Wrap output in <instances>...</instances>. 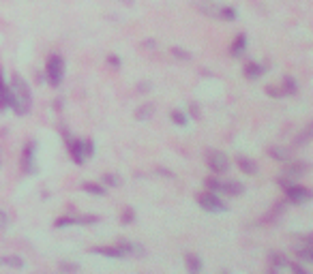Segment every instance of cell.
Masks as SVG:
<instances>
[{"instance_id": "cell-12", "label": "cell", "mask_w": 313, "mask_h": 274, "mask_svg": "<svg viewBox=\"0 0 313 274\" xmlns=\"http://www.w3.org/2000/svg\"><path fill=\"white\" fill-rule=\"evenodd\" d=\"M7 107H11V88L5 84L3 73H0V109H7Z\"/></svg>"}, {"instance_id": "cell-23", "label": "cell", "mask_w": 313, "mask_h": 274, "mask_svg": "<svg viewBox=\"0 0 313 274\" xmlns=\"http://www.w3.org/2000/svg\"><path fill=\"white\" fill-rule=\"evenodd\" d=\"M271 263H273V270H279V268L288 266V259H285L283 255H279V253H271Z\"/></svg>"}, {"instance_id": "cell-24", "label": "cell", "mask_w": 313, "mask_h": 274, "mask_svg": "<svg viewBox=\"0 0 313 274\" xmlns=\"http://www.w3.org/2000/svg\"><path fill=\"white\" fill-rule=\"evenodd\" d=\"M169 116H172L174 124H178V126H187V122H189V120H187V116L181 112V109H172V114H169Z\"/></svg>"}, {"instance_id": "cell-7", "label": "cell", "mask_w": 313, "mask_h": 274, "mask_svg": "<svg viewBox=\"0 0 313 274\" xmlns=\"http://www.w3.org/2000/svg\"><path fill=\"white\" fill-rule=\"evenodd\" d=\"M93 253H99V255H105V257H112V259H124L127 257V253L120 246V242L116 246H93L91 249Z\"/></svg>"}, {"instance_id": "cell-4", "label": "cell", "mask_w": 313, "mask_h": 274, "mask_svg": "<svg viewBox=\"0 0 313 274\" xmlns=\"http://www.w3.org/2000/svg\"><path fill=\"white\" fill-rule=\"evenodd\" d=\"M206 163H208V167H210L214 173H226V171L230 169L228 157H226L223 152H219V150H210V152L206 154Z\"/></svg>"}, {"instance_id": "cell-6", "label": "cell", "mask_w": 313, "mask_h": 274, "mask_svg": "<svg viewBox=\"0 0 313 274\" xmlns=\"http://www.w3.org/2000/svg\"><path fill=\"white\" fill-rule=\"evenodd\" d=\"M294 253H296V257L302 261H313V242L309 236L300 238L298 244H294Z\"/></svg>"}, {"instance_id": "cell-28", "label": "cell", "mask_w": 313, "mask_h": 274, "mask_svg": "<svg viewBox=\"0 0 313 274\" xmlns=\"http://www.w3.org/2000/svg\"><path fill=\"white\" fill-rule=\"evenodd\" d=\"M103 182L107 187H120V178L116 173H103Z\"/></svg>"}, {"instance_id": "cell-8", "label": "cell", "mask_w": 313, "mask_h": 274, "mask_svg": "<svg viewBox=\"0 0 313 274\" xmlns=\"http://www.w3.org/2000/svg\"><path fill=\"white\" fill-rule=\"evenodd\" d=\"M69 152H71V159H73L77 165H82V163L86 161L84 142H79V140H69Z\"/></svg>"}, {"instance_id": "cell-21", "label": "cell", "mask_w": 313, "mask_h": 274, "mask_svg": "<svg viewBox=\"0 0 313 274\" xmlns=\"http://www.w3.org/2000/svg\"><path fill=\"white\" fill-rule=\"evenodd\" d=\"M236 17H238V13H236V9H234V7H221V9H219V20L234 22Z\"/></svg>"}, {"instance_id": "cell-19", "label": "cell", "mask_w": 313, "mask_h": 274, "mask_svg": "<svg viewBox=\"0 0 313 274\" xmlns=\"http://www.w3.org/2000/svg\"><path fill=\"white\" fill-rule=\"evenodd\" d=\"M245 48H247V36H245V34H238V36H236V41L232 43V50H230V52H232V56H236V58H238L240 54L245 52Z\"/></svg>"}, {"instance_id": "cell-17", "label": "cell", "mask_w": 313, "mask_h": 274, "mask_svg": "<svg viewBox=\"0 0 313 274\" xmlns=\"http://www.w3.org/2000/svg\"><path fill=\"white\" fill-rule=\"evenodd\" d=\"M155 114V105H150V103H144L142 107L136 109V120L140 122H144V120H150V116Z\"/></svg>"}, {"instance_id": "cell-29", "label": "cell", "mask_w": 313, "mask_h": 274, "mask_svg": "<svg viewBox=\"0 0 313 274\" xmlns=\"http://www.w3.org/2000/svg\"><path fill=\"white\" fill-rule=\"evenodd\" d=\"M120 218H122V223H124V225H131L133 221H136V212H133V208H124Z\"/></svg>"}, {"instance_id": "cell-33", "label": "cell", "mask_w": 313, "mask_h": 274, "mask_svg": "<svg viewBox=\"0 0 313 274\" xmlns=\"http://www.w3.org/2000/svg\"><path fill=\"white\" fill-rule=\"evenodd\" d=\"M206 187H208V191H212V193H217V191H221V180L208 178V180H206Z\"/></svg>"}, {"instance_id": "cell-32", "label": "cell", "mask_w": 313, "mask_h": 274, "mask_svg": "<svg viewBox=\"0 0 313 274\" xmlns=\"http://www.w3.org/2000/svg\"><path fill=\"white\" fill-rule=\"evenodd\" d=\"M266 93L271 95V97H283V95H285V90H283L281 86H275V84H271V86H266Z\"/></svg>"}, {"instance_id": "cell-38", "label": "cell", "mask_w": 313, "mask_h": 274, "mask_svg": "<svg viewBox=\"0 0 313 274\" xmlns=\"http://www.w3.org/2000/svg\"><path fill=\"white\" fill-rule=\"evenodd\" d=\"M189 112L193 114V118H200V107L195 105V103H191V107H189Z\"/></svg>"}, {"instance_id": "cell-20", "label": "cell", "mask_w": 313, "mask_h": 274, "mask_svg": "<svg viewBox=\"0 0 313 274\" xmlns=\"http://www.w3.org/2000/svg\"><path fill=\"white\" fill-rule=\"evenodd\" d=\"M264 71H266L264 67L255 65V62H249V65L245 67V77H249V79H257V77H260Z\"/></svg>"}, {"instance_id": "cell-22", "label": "cell", "mask_w": 313, "mask_h": 274, "mask_svg": "<svg viewBox=\"0 0 313 274\" xmlns=\"http://www.w3.org/2000/svg\"><path fill=\"white\" fill-rule=\"evenodd\" d=\"M283 90H285V95H296L298 93V81L294 77H285L283 79Z\"/></svg>"}, {"instance_id": "cell-15", "label": "cell", "mask_w": 313, "mask_h": 274, "mask_svg": "<svg viewBox=\"0 0 313 274\" xmlns=\"http://www.w3.org/2000/svg\"><path fill=\"white\" fill-rule=\"evenodd\" d=\"M0 266L7 268H24V259L17 255H0Z\"/></svg>"}, {"instance_id": "cell-9", "label": "cell", "mask_w": 313, "mask_h": 274, "mask_svg": "<svg viewBox=\"0 0 313 274\" xmlns=\"http://www.w3.org/2000/svg\"><path fill=\"white\" fill-rule=\"evenodd\" d=\"M22 165L26 173H34V142H28V146H26V150L22 154Z\"/></svg>"}, {"instance_id": "cell-11", "label": "cell", "mask_w": 313, "mask_h": 274, "mask_svg": "<svg viewBox=\"0 0 313 274\" xmlns=\"http://www.w3.org/2000/svg\"><path fill=\"white\" fill-rule=\"evenodd\" d=\"M195 7H198L204 15H208V17H214V20H219V9H221L219 5L210 3V0H195Z\"/></svg>"}, {"instance_id": "cell-16", "label": "cell", "mask_w": 313, "mask_h": 274, "mask_svg": "<svg viewBox=\"0 0 313 274\" xmlns=\"http://www.w3.org/2000/svg\"><path fill=\"white\" fill-rule=\"evenodd\" d=\"M268 154H271V159H275V161H288L290 159V150L283 148V146H271V148H268Z\"/></svg>"}, {"instance_id": "cell-1", "label": "cell", "mask_w": 313, "mask_h": 274, "mask_svg": "<svg viewBox=\"0 0 313 274\" xmlns=\"http://www.w3.org/2000/svg\"><path fill=\"white\" fill-rule=\"evenodd\" d=\"M30 105H32V95H30V88L28 84L17 75L11 77V107L15 109L17 114H28L30 112Z\"/></svg>"}, {"instance_id": "cell-37", "label": "cell", "mask_w": 313, "mask_h": 274, "mask_svg": "<svg viewBox=\"0 0 313 274\" xmlns=\"http://www.w3.org/2000/svg\"><path fill=\"white\" fill-rule=\"evenodd\" d=\"M107 62L114 67V69H118L120 67V60H118V56H107Z\"/></svg>"}, {"instance_id": "cell-36", "label": "cell", "mask_w": 313, "mask_h": 274, "mask_svg": "<svg viewBox=\"0 0 313 274\" xmlns=\"http://www.w3.org/2000/svg\"><path fill=\"white\" fill-rule=\"evenodd\" d=\"M7 225H9V216H7V212H3V210H0V230H5Z\"/></svg>"}, {"instance_id": "cell-25", "label": "cell", "mask_w": 313, "mask_h": 274, "mask_svg": "<svg viewBox=\"0 0 313 274\" xmlns=\"http://www.w3.org/2000/svg\"><path fill=\"white\" fill-rule=\"evenodd\" d=\"M82 189L86 191V193H93V195H105V189L99 187V185H93V182H86Z\"/></svg>"}, {"instance_id": "cell-14", "label": "cell", "mask_w": 313, "mask_h": 274, "mask_svg": "<svg viewBox=\"0 0 313 274\" xmlns=\"http://www.w3.org/2000/svg\"><path fill=\"white\" fill-rule=\"evenodd\" d=\"M238 167L243 169L245 173H249V176H253V173H257V163L253 159H249V157H238Z\"/></svg>"}, {"instance_id": "cell-18", "label": "cell", "mask_w": 313, "mask_h": 274, "mask_svg": "<svg viewBox=\"0 0 313 274\" xmlns=\"http://www.w3.org/2000/svg\"><path fill=\"white\" fill-rule=\"evenodd\" d=\"M185 263H187V268H189V272H195V274H198V272L202 270V259L198 257V255H193V253L185 255Z\"/></svg>"}, {"instance_id": "cell-10", "label": "cell", "mask_w": 313, "mask_h": 274, "mask_svg": "<svg viewBox=\"0 0 313 274\" xmlns=\"http://www.w3.org/2000/svg\"><path fill=\"white\" fill-rule=\"evenodd\" d=\"M309 169V165L305 161H296V163H292V165L285 167V178L292 180V178H300V176H305Z\"/></svg>"}, {"instance_id": "cell-26", "label": "cell", "mask_w": 313, "mask_h": 274, "mask_svg": "<svg viewBox=\"0 0 313 274\" xmlns=\"http://www.w3.org/2000/svg\"><path fill=\"white\" fill-rule=\"evenodd\" d=\"M311 133H313V126L311 124H307V129L302 131L300 135H298V140H296V146H302V144H307L309 140H311Z\"/></svg>"}, {"instance_id": "cell-35", "label": "cell", "mask_w": 313, "mask_h": 274, "mask_svg": "<svg viewBox=\"0 0 313 274\" xmlns=\"http://www.w3.org/2000/svg\"><path fill=\"white\" fill-rule=\"evenodd\" d=\"M84 154H86V159L95 154V144L93 142H84Z\"/></svg>"}, {"instance_id": "cell-3", "label": "cell", "mask_w": 313, "mask_h": 274, "mask_svg": "<svg viewBox=\"0 0 313 274\" xmlns=\"http://www.w3.org/2000/svg\"><path fill=\"white\" fill-rule=\"evenodd\" d=\"M198 204L202 206V210H206V212H226L228 206L221 202L217 197V193H212V191H206V193H200L198 195Z\"/></svg>"}, {"instance_id": "cell-27", "label": "cell", "mask_w": 313, "mask_h": 274, "mask_svg": "<svg viewBox=\"0 0 313 274\" xmlns=\"http://www.w3.org/2000/svg\"><path fill=\"white\" fill-rule=\"evenodd\" d=\"M75 221H77V225H93V223L99 221V216L97 214H84V216H77Z\"/></svg>"}, {"instance_id": "cell-13", "label": "cell", "mask_w": 313, "mask_h": 274, "mask_svg": "<svg viewBox=\"0 0 313 274\" xmlns=\"http://www.w3.org/2000/svg\"><path fill=\"white\" fill-rule=\"evenodd\" d=\"M221 191L223 193H228V195H240L245 191V187L240 185V182H236V180H228V182H221Z\"/></svg>"}, {"instance_id": "cell-39", "label": "cell", "mask_w": 313, "mask_h": 274, "mask_svg": "<svg viewBox=\"0 0 313 274\" xmlns=\"http://www.w3.org/2000/svg\"><path fill=\"white\" fill-rule=\"evenodd\" d=\"M292 270L296 272V274H307V270L302 268V266H298V263H292Z\"/></svg>"}, {"instance_id": "cell-5", "label": "cell", "mask_w": 313, "mask_h": 274, "mask_svg": "<svg viewBox=\"0 0 313 274\" xmlns=\"http://www.w3.org/2000/svg\"><path fill=\"white\" fill-rule=\"evenodd\" d=\"M285 189V195H288V199L292 204H305L311 199V191L307 187H300V185H290L288 187H283Z\"/></svg>"}, {"instance_id": "cell-34", "label": "cell", "mask_w": 313, "mask_h": 274, "mask_svg": "<svg viewBox=\"0 0 313 274\" xmlns=\"http://www.w3.org/2000/svg\"><path fill=\"white\" fill-rule=\"evenodd\" d=\"M60 270H65V272H75V270H79V266H77V263L62 261V263H60Z\"/></svg>"}, {"instance_id": "cell-31", "label": "cell", "mask_w": 313, "mask_h": 274, "mask_svg": "<svg viewBox=\"0 0 313 274\" xmlns=\"http://www.w3.org/2000/svg\"><path fill=\"white\" fill-rule=\"evenodd\" d=\"M67 225H77V221L73 216H62V218H56V223H54V227H67Z\"/></svg>"}, {"instance_id": "cell-30", "label": "cell", "mask_w": 313, "mask_h": 274, "mask_svg": "<svg viewBox=\"0 0 313 274\" xmlns=\"http://www.w3.org/2000/svg\"><path fill=\"white\" fill-rule=\"evenodd\" d=\"M172 56L181 58V60H191V54L187 50H183V48H172Z\"/></svg>"}, {"instance_id": "cell-2", "label": "cell", "mask_w": 313, "mask_h": 274, "mask_svg": "<svg viewBox=\"0 0 313 274\" xmlns=\"http://www.w3.org/2000/svg\"><path fill=\"white\" fill-rule=\"evenodd\" d=\"M46 75H48V81H50L54 88L60 86L62 77H65V60H62V56H58V54H52V56L48 58Z\"/></svg>"}]
</instances>
